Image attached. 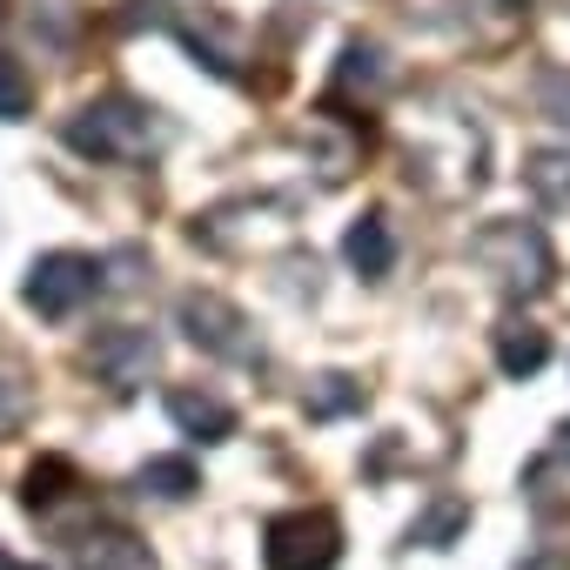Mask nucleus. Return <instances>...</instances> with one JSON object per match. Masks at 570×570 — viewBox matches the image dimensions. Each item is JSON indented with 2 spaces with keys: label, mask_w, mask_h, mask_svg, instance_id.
Wrapping results in <instances>:
<instances>
[{
  "label": "nucleus",
  "mask_w": 570,
  "mask_h": 570,
  "mask_svg": "<svg viewBox=\"0 0 570 570\" xmlns=\"http://www.w3.org/2000/svg\"><path fill=\"white\" fill-rule=\"evenodd\" d=\"M550 363V336L543 330H530V323H503L497 330V370L503 376H537Z\"/></svg>",
  "instance_id": "nucleus-10"
},
{
  "label": "nucleus",
  "mask_w": 570,
  "mask_h": 570,
  "mask_svg": "<svg viewBox=\"0 0 570 570\" xmlns=\"http://www.w3.org/2000/svg\"><path fill=\"white\" fill-rule=\"evenodd\" d=\"M21 296H28V309H35V316L68 323L81 303H95V296H101V262H95V255H75V248H55V255H41V262L28 268Z\"/></svg>",
  "instance_id": "nucleus-4"
},
{
  "label": "nucleus",
  "mask_w": 570,
  "mask_h": 570,
  "mask_svg": "<svg viewBox=\"0 0 570 570\" xmlns=\"http://www.w3.org/2000/svg\"><path fill=\"white\" fill-rule=\"evenodd\" d=\"M81 570H155V563H148V550L135 537L95 530V537H81Z\"/></svg>",
  "instance_id": "nucleus-12"
},
{
  "label": "nucleus",
  "mask_w": 570,
  "mask_h": 570,
  "mask_svg": "<svg viewBox=\"0 0 570 570\" xmlns=\"http://www.w3.org/2000/svg\"><path fill=\"white\" fill-rule=\"evenodd\" d=\"M470 262L490 268L510 296H543L550 275H557L550 242H543L537 222H490V228H476V235H470Z\"/></svg>",
  "instance_id": "nucleus-2"
},
{
  "label": "nucleus",
  "mask_w": 570,
  "mask_h": 570,
  "mask_svg": "<svg viewBox=\"0 0 570 570\" xmlns=\"http://www.w3.org/2000/svg\"><path fill=\"white\" fill-rule=\"evenodd\" d=\"M61 141L75 155H88V161H148V155H161L168 121L148 101H135V95H101V101L68 115Z\"/></svg>",
  "instance_id": "nucleus-1"
},
{
  "label": "nucleus",
  "mask_w": 570,
  "mask_h": 570,
  "mask_svg": "<svg viewBox=\"0 0 570 570\" xmlns=\"http://www.w3.org/2000/svg\"><path fill=\"white\" fill-rule=\"evenodd\" d=\"M168 416H175V430L195 436V443H222V436H235V410H228L215 390H195V383L168 390Z\"/></svg>",
  "instance_id": "nucleus-7"
},
{
  "label": "nucleus",
  "mask_w": 570,
  "mask_h": 570,
  "mask_svg": "<svg viewBox=\"0 0 570 570\" xmlns=\"http://www.w3.org/2000/svg\"><path fill=\"white\" fill-rule=\"evenodd\" d=\"M175 323H181V336H188L202 356H215V363H242V370L262 363V336H255L248 316H242L228 296H215V289H188V296L175 303Z\"/></svg>",
  "instance_id": "nucleus-3"
},
{
  "label": "nucleus",
  "mask_w": 570,
  "mask_h": 570,
  "mask_svg": "<svg viewBox=\"0 0 570 570\" xmlns=\"http://www.w3.org/2000/svg\"><path fill=\"white\" fill-rule=\"evenodd\" d=\"M356 403H363V383H350V376H316V390H309V416H343Z\"/></svg>",
  "instance_id": "nucleus-17"
},
{
  "label": "nucleus",
  "mask_w": 570,
  "mask_h": 570,
  "mask_svg": "<svg viewBox=\"0 0 570 570\" xmlns=\"http://www.w3.org/2000/svg\"><path fill=\"white\" fill-rule=\"evenodd\" d=\"M383 81H390L383 48H376V41H350V48H343V68H336V88H350V95H356V88H363V95H376Z\"/></svg>",
  "instance_id": "nucleus-13"
},
{
  "label": "nucleus",
  "mask_w": 570,
  "mask_h": 570,
  "mask_svg": "<svg viewBox=\"0 0 570 570\" xmlns=\"http://www.w3.org/2000/svg\"><path fill=\"white\" fill-rule=\"evenodd\" d=\"M88 363L101 370V383L141 390V383L155 376V363H161V343H155L148 330H135V323H115V330H101V336L88 343Z\"/></svg>",
  "instance_id": "nucleus-6"
},
{
  "label": "nucleus",
  "mask_w": 570,
  "mask_h": 570,
  "mask_svg": "<svg viewBox=\"0 0 570 570\" xmlns=\"http://www.w3.org/2000/svg\"><path fill=\"white\" fill-rule=\"evenodd\" d=\"M530 101H537L543 121L570 128V68H563V61H543V68L530 75Z\"/></svg>",
  "instance_id": "nucleus-14"
},
{
  "label": "nucleus",
  "mask_w": 570,
  "mask_h": 570,
  "mask_svg": "<svg viewBox=\"0 0 570 570\" xmlns=\"http://www.w3.org/2000/svg\"><path fill=\"white\" fill-rule=\"evenodd\" d=\"M523 570H570V563H563V557H530Z\"/></svg>",
  "instance_id": "nucleus-20"
},
{
  "label": "nucleus",
  "mask_w": 570,
  "mask_h": 570,
  "mask_svg": "<svg viewBox=\"0 0 570 570\" xmlns=\"http://www.w3.org/2000/svg\"><path fill=\"white\" fill-rule=\"evenodd\" d=\"M135 490L155 497V503H181V497H195V463L188 456H155V463L135 470Z\"/></svg>",
  "instance_id": "nucleus-11"
},
{
  "label": "nucleus",
  "mask_w": 570,
  "mask_h": 570,
  "mask_svg": "<svg viewBox=\"0 0 570 570\" xmlns=\"http://www.w3.org/2000/svg\"><path fill=\"white\" fill-rule=\"evenodd\" d=\"M28 108H35V81H28V68H21L14 55H0V121H28Z\"/></svg>",
  "instance_id": "nucleus-15"
},
{
  "label": "nucleus",
  "mask_w": 570,
  "mask_h": 570,
  "mask_svg": "<svg viewBox=\"0 0 570 570\" xmlns=\"http://www.w3.org/2000/svg\"><path fill=\"white\" fill-rule=\"evenodd\" d=\"M21 410H28V390H21L14 376H0V430H14V423H21Z\"/></svg>",
  "instance_id": "nucleus-19"
},
{
  "label": "nucleus",
  "mask_w": 570,
  "mask_h": 570,
  "mask_svg": "<svg viewBox=\"0 0 570 570\" xmlns=\"http://www.w3.org/2000/svg\"><path fill=\"white\" fill-rule=\"evenodd\" d=\"M343 557V523L330 510H289L275 517L262 537V563L268 570H330Z\"/></svg>",
  "instance_id": "nucleus-5"
},
{
  "label": "nucleus",
  "mask_w": 570,
  "mask_h": 570,
  "mask_svg": "<svg viewBox=\"0 0 570 570\" xmlns=\"http://www.w3.org/2000/svg\"><path fill=\"white\" fill-rule=\"evenodd\" d=\"M563 456H570V430H563Z\"/></svg>",
  "instance_id": "nucleus-21"
},
{
  "label": "nucleus",
  "mask_w": 570,
  "mask_h": 570,
  "mask_svg": "<svg viewBox=\"0 0 570 570\" xmlns=\"http://www.w3.org/2000/svg\"><path fill=\"white\" fill-rule=\"evenodd\" d=\"M463 517H470V503H463V497H443L430 517H416V530H410V537H416V543H450V537L463 530Z\"/></svg>",
  "instance_id": "nucleus-18"
},
{
  "label": "nucleus",
  "mask_w": 570,
  "mask_h": 570,
  "mask_svg": "<svg viewBox=\"0 0 570 570\" xmlns=\"http://www.w3.org/2000/svg\"><path fill=\"white\" fill-rule=\"evenodd\" d=\"M68 483H75V470H68L61 456L35 463V470H28V510H55V503L68 497Z\"/></svg>",
  "instance_id": "nucleus-16"
},
{
  "label": "nucleus",
  "mask_w": 570,
  "mask_h": 570,
  "mask_svg": "<svg viewBox=\"0 0 570 570\" xmlns=\"http://www.w3.org/2000/svg\"><path fill=\"white\" fill-rule=\"evenodd\" d=\"M523 188L537 208H570V148H530L523 155Z\"/></svg>",
  "instance_id": "nucleus-9"
},
{
  "label": "nucleus",
  "mask_w": 570,
  "mask_h": 570,
  "mask_svg": "<svg viewBox=\"0 0 570 570\" xmlns=\"http://www.w3.org/2000/svg\"><path fill=\"white\" fill-rule=\"evenodd\" d=\"M343 255H350V268L356 275H390L396 268V235H390V215H356L350 222V235H343Z\"/></svg>",
  "instance_id": "nucleus-8"
}]
</instances>
